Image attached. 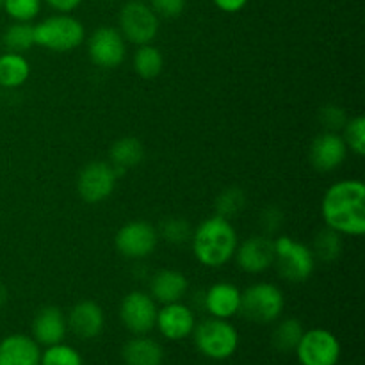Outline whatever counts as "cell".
I'll use <instances>...</instances> for the list:
<instances>
[{"label": "cell", "instance_id": "obj_1", "mask_svg": "<svg viewBox=\"0 0 365 365\" xmlns=\"http://www.w3.org/2000/svg\"><path fill=\"white\" fill-rule=\"evenodd\" d=\"M321 216L330 230L349 237L365 234V184L359 178H344L327 189L321 202Z\"/></svg>", "mask_w": 365, "mask_h": 365}, {"label": "cell", "instance_id": "obj_2", "mask_svg": "<svg viewBox=\"0 0 365 365\" xmlns=\"http://www.w3.org/2000/svg\"><path fill=\"white\" fill-rule=\"evenodd\" d=\"M237 230L230 220L212 216L203 220L191 235L192 255L202 266L217 269L230 262L237 250Z\"/></svg>", "mask_w": 365, "mask_h": 365}, {"label": "cell", "instance_id": "obj_3", "mask_svg": "<svg viewBox=\"0 0 365 365\" xmlns=\"http://www.w3.org/2000/svg\"><path fill=\"white\" fill-rule=\"evenodd\" d=\"M84 41V24L71 13H56L34 25V45L50 52H71Z\"/></svg>", "mask_w": 365, "mask_h": 365}, {"label": "cell", "instance_id": "obj_4", "mask_svg": "<svg viewBox=\"0 0 365 365\" xmlns=\"http://www.w3.org/2000/svg\"><path fill=\"white\" fill-rule=\"evenodd\" d=\"M285 309V296L278 285L259 282L241 291L239 314L257 324H269L280 319Z\"/></svg>", "mask_w": 365, "mask_h": 365}, {"label": "cell", "instance_id": "obj_5", "mask_svg": "<svg viewBox=\"0 0 365 365\" xmlns=\"http://www.w3.org/2000/svg\"><path fill=\"white\" fill-rule=\"evenodd\" d=\"M274 242V264L284 280L291 284H302L312 277L316 269V257L312 250L303 242L294 241L289 235H278Z\"/></svg>", "mask_w": 365, "mask_h": 365}, {"label": "cell", "instance_id": "obj_6", "mask_svg": "<svg viewBox=\"0 0 365 365\" xmlns=\"http://www.w3.org/2000/svg\"><path fill=\"white\" fill-rule=\"evenodd\" d=\"M160 18L145 0H127L118 14V31L135 46L150 45L157 38Z\"/></svg>", "mask_w": 365, "mask_h": 365}, {"label": "cell", "instance_id": "obj_7", "mask_svg": "<svg viewBox=\"0 0 365 365\" xmlns=\"http://www.w3.org/2000/svg\"><path fill=\"white\" fill-rule=\"evenodd\" d=\"M192 335L198 351L210 360H227L237 351L239 334L228 319L210 317L202 321L195 327Z\"/></svg>", "mask_w": 365, "mask_h": 365}, {"label": "cell", "instance_id": "obj_8", "mask_svg": "<svg viewBox=\"0 0 365 365\" xmlns=\"http://www.w3.org/2000/svg\"><path fill=\"white\" fill-rule=\"evenodd\" d=\"M159 245V232L152 223L143 220L128 221L118 230L114 246L125 259L143 260L152 255Z\"/></svg>", "mask_w": 365, "mask_h": 365}, {"label": "cell", "instance_id": "obj_9", "mask_svg": "<svg viewBox=\"0 0 365 365\" xmlns=\"http://www.w3.org/2000/svg\"><path fill=\"white\" fill-rule=\"evenodd\" d=\"M120 173L106 160H93L86 164L77 178V192L84 202L100 203L106 202L116 189Z\"/></svg>", "mask_w": 365, "mask_h": 365}, {"label": "cell", "instance_id": "obj_10", "mask_svg": "<svg viewBox=\"0 0 365 365\" xmlns=\"http://www.w3.org/2000/svg\"><path fill=\"white\" fill-rule=\"evenodd\" d=\"M88 56L95 66L114 70L127 56V41L116 27L103 25L88 38Z\"/></svg>", "mask_w": 365, "mask_h": 365}, {"label": "cell", "instance_id": "obj_11", "mask_svg": "<svg viewBox=\"0 0 365 365\" xmlns=\"http://www.w3.org/2000/svg\"><path fill=\"white\" fill-rule=\"evenodd\" d=\"M296 355L302 365H337L341 359V342L331 331L312 328L303 331Z\"/></svg>", "mask_w": 365, "mask_h": 365}, {"label": "cell", "instance_id": "obj_12", "mask_svg": "<svg viewBox=\"0 0 365 365\" xmlns=\"http://www.w3.org/2000/svg\"><path fill=\"white\" fill-rule=\"evenodd\" d=\"M157 303L148 292L132 291L121 299L120 319L134 335H148L155 328Z\"/></svg>", "mask_w": 365, "mask_h": 365}, {"label": "cell", "instance_id": "obj_13", "mask_svg": "<svg viewBox=\"0 0 365 365\" xmlns=\"http://www.w3.org/2000/svg\"><path fill=\"white\" fill-rule=\"evenodd\" d=\"M241 271L248 274L266 273L274 264V242L273 237L266 234L252 235L239 242L234 255Z\"/></svg>", "mask_w": 365, "mask_h": 365}, {"label": "cell", "instance_id": "obj_14", "mask_svg": "<svg viewBox=\"0 0 365 365\" xmlns=\"http://www.w3.org/2000/svg\"><path fill=\"white\" fill-rule=\"evenodd\" d=\"M155 327L168 341H184L195 331V312L182 302L168 303L157 310Z\"/></svg>", "mask_w": 365, "mask_h": 365}, {"label": "cell", "instance_id": "obj_15", "mask_svg": "<svg viewBox=\"0 0 365 365\" xmlns=\"http://www.w3.org/2000/svg\"><path fill=\"white\" fill-rule=\"evenodd\" d=\"M348 146L339 132H327L316 135V139L310 145V163L319 173H331L348 157Z\"/></svg>", "mask_w": 365, "mask_h": 365}, {"label": "cell", "instance_id": "obj_16", "mask_svg": "<svg viewBox=\"0 0 365 365\" xmlns=\"http://www.w3.org/2000/svg\"><path fill=\"white\" fill-rule=\"evenodd\" d=\"M66 323L68 330L75 337L82 339V341H89V339H96L103 331L106 316H103V310L98 303L91 302V299H84V302H78L71 307Z\"/></svg>", "mask_w": 365, "mask_h": 365}, {"label": "cell", "instance_id": "obj_17", "mask_svg": "<svg viewBox=\"0 0 365 365\" xmlns=\"http://www.w3.org/2000/svg\"><path fill=\"white\" fill-rule=\"evenodd\" d=\"M68 331L66 316L59 307H43L32 319V339L39 346H53L64 341Z\"/></svg>", "mask_w": 365, "mask_h": 365}, {"label": "cell", "instance_id": "obj_18", "mask_svg": "<svg viewBox=\"0 0 365 365\" xmlns=\"http://www.w3.org/2000/svg\"><path fill=\"white\" fill-rule=\"evenodd\" d=\"M203 307L217 319H230L241 310V289L230 282H217L203 296Z\"/></svg>", "mask_w": 365, "mask_h": 365}, {"label": "cell", "instance_id": "obj_19", "mask_svg": "<svg viewBox=\"0 0 365 365\" xmlns=\"http://www.w3.org/2000/svg\"><path fill=\"white\" fill-rule=\"evenodd\" d=\"M148 294L155 299V303L168 305V303L182 302L189 289V280L184 273L177 269H159L150 278Z\"/></svg>", "mask_w": 365, "mask_h": 365}, {"label": "cell", "instance_id": "obj_20", "mask_svg": "<svg viewBox=\"0 0 365 365\" xmlns=\"http://www.w3.org/2000/svg\"><path fill=\"white\" fill-rule=\"evenodd\" d=\"M41 349L29 335H7L0 341V365H39Z\"/></svg>", "mask_w": 365, "mask_h": 365}, {"label": "cell", "instance_id": "obj_21", "mask_svg": "<svg viewBox=\"0 0 365 365\" xmlns=\"http://www.w3.org/2000/svg\"><path fill=\"white\" fill-rule=\"evenodd\" d=\"M121 356L127 365H163L164 349L146 335H134V339L123 346Z\"/></svg>", "mask_w": 365, "mask_h": 365}, {"label": "cell", "instance_id": "obj_22", "mask_svg": "<svg viewBox=\"0 0 365 365\" xmlns=\"http://www.w3.org/2000/svg\"><path fill=\"white\" fill-rule=\"evenodd\" d=\"M31 77V63L24 53H0V88L18 89Z\"/></svg>", "mask_w": 365, "mask_h": 365}, {"label": "cell", "instance_id": "obj_23", "mask_svg": "<svg viewBox=\"0 0 365 365\" xmlns=\"http://www.w3.org/2000/svg\"><path fill=\"white\" fill-rule=\"evenodd\" d=\"M143 159H145V148L138 138H121L110 146L109 163L120 175L139 166Z\"/></svg>", "mask_w": 365, "mask_h": 365}, {"label": "cell", "instance_id": "obj_24", "mask_svg": "<svg viewBox=\"0 0 365 365\" xmlns=\"http://www.w3.org/2000/svg\"><path fill=\"white\" fill-rule=\"evenodd\" d=\"M132 66H134V71L139 77L146 78V81H152V78L159 77L160 71H163L164 56L157 46H153V43L141 45L134 52Z\"/></svg>", "mask_w": 365, "mask_h": 365}, {"label": "cell", "instance_id": "obj_25", "mask_svg": "<svg viewBox=\"0 0 365 365\" xmlns=\"http://www.w3.org/2000/svg\"><path fill=\"white\" fill-rule=\"evenodd\" d=\"M303 324L302 321L296 319V317H289V319L280 321L274 328L273 335H271V341L273 346L282 353H291L296 351L299 341L303 337Z\"/></svg>", "mask_w": 365, "mask_h": 365}, {"label": "cell", "instance_id": "obj_26", "mask_svg": "<svg viewBox=\"0 0 365 365\" xmlns=\"http://www.w3.org/2000/svg\"><path fill=\"white\" fill-rule=\"evenodd\" d=\"M342 248H344V245H342V235L330 230V228H324V230L317 232L310 250H312L316 260H321L324 264H331L341 257Z\"/></svg>", "mask_w": 365, "mask_h": 365}, {"label": "cell", "instance_id": "obj_27", "mask_svg": "<svg viewBox=\"0 0 365 365\" xmlns=\"http://www.w3.org/2000/svg\"><path fill=\"white\" fill-rule=\"evenodd\" d=\"M2 43L7 52L24 53L34 46V24H25V21H13L9 27L4 31Z\"/></svg>", "mask_w": 365, "mask_h": 365}, {"label": "cell", "instance_id": "obj_28", "mask_svg": "<svg viewBox=\"0 0 365 365\" xmlns=\"http://www.w3.org/2000/svg\"><path fill=\"white\" fill-rule=\"evenodd\" d=\"M246 207V195L239 187H228L216 198V216L232 220L239 216Z\"/></svg>", "mask_w": 365, "mask_h": 365}, {"label": "cell", "instance_id": "obj_29", "mask_svg": "<svg viewBox=\"0 0 365 365\" xmlns=\"http://www.w3.org/2000/svg\"><path fill=\"white\" fill-rule=\"evenodd\" d=\"M43 0H4L2 9L13 21L32 24L41 13Z\"/></svg>", "mask_w": 365, "mask_h": 365}, {"label": "cell", "instance_id": "obj_30", "mask_svg": "<svg viewBox=\"0 0 365 365\" xmlns=\"http://www.w3.org/2000/svg\"><path fill=\"white\" fill-rule=\"evenodd\" d=\"M157 232H159V237H163L170 245H185L187 241H191L192 235L191 223L184 217H168L160 223V228Z\"/></svg>", "mask_w": 365, "mask_h": 365}, {"label": "cell", "instance_id": "obj_31", "mask_svg": "<svg viewBox=\"0 0 365 365\" xmlns=\"http://www.w3.org/2000/svg\"><path fill=\"white\" fill-rule=\"evenodd\" d=\"M39 365H82V356L75 348L59 342L48 346L45 353H41Z\"/></svg>", "mask_w": 365, "mask_h": 365}, {"label": "cell", "instance_id": "obj_32", "mask_svg": "<svg viewBox=\"0 0 365 365\" xmlns=\"http://www.w3.org/2000/svg\"><path fill=\"white\" fill-rule=\"evenodd\" d=\"M342 132H344L342 139H344L348 150H351L355 155L362 157L365 153V118H349L348 123L342 128Z\"/></svg>", "mask_w": 365, "mask_h": 365}, {"label": "cell", "instance_id": "obj_33", "mask_svg": "<svg viewBox=\"0 0 365 365\" xmlns=\"http://www.w3.org/2000/svg\"><path fill=\"white\" fill-rule=\"evenodd\" d=\"M348 114L337 103H330L324 106L319 113V121L327 132H341L344 125L348 123Z\"/></svg>", "mask_w": 365, "mask_h": 365}, {"label": "cell", "instance_id": "obj_34", "mask_svg": "<svg viewBox=\"0 0 365 365\" xmlns=\"http://www.w3.org/2000/svg\"><path fill=\"white\" fill-rule=\"evenodd\" d=\"M159 18H177L184 13L185 0H148Z\"/></svg>", "mask_w": 365, "mask_h": 365}, {"label": "cell", "instance_id": "obj_35", "mask_svg": "<svg viewBox=\"0 0 365 365\" xmlns=\"http://www.w3.org/2000/svg\"><path fill=\"white\" fill-rule=\"evenodd\" d=\"M282 223H284V212L278 207H267L260 214V225L264 228V234L269 235V237L280 230Z\"/></svg>", "mask_w": 365, "mask_h": 365}, {"label": "cell", "instance_id": "obj_36", "mask_svg": "<svg viewBox=\"0 0 365 365\" xmlns=\"http://www.w3.org/2000/svg\"><path fill=\"white\" fill-rule=\"evenodd\" d=\"M212 2L214 6H216L220 11H223V13L234 14L245 9V7L248 6L250 0H212Z\"/></svg>", "mask_w": 365, "mask_h": 365}, {"label": "cell", "instance_id": "obj_37", "mask_svg": "<svg viewBox=\"0 0 365 365\" xmlns=\"http://www.w3.org/2000/svg\"><path fill=\"white\" fill-rule=\"evenodd\" d=\"M43 2L57 13H73L84 0H43Z\"/></svg>", "mask_w": 365, "mask_h": 365}, {"label": "cell", "instance_id": "obj_38", "mask_svg": "<svg viewBox=\"0 0 365 365\" xmlns=\"http://www.w3.org/2000/svg\"><path fill=\"white\" fill-rule=\"evenodd\" d=\"M7 298H9V294H7V289L4 287L2 284H0V309H2V307L6 305Z\"/></svg>", "mask_w": 365, "mask_h": 365}, {"label": "cell", "instance_id": "obj_39", "mask_svg": "<svg viewBox=\"0 0 365 365\" xmlns=\"http://www.w3.org/2000/svg\"><path fill=\"white\" fill-rule=\"evenodd\" d=\"M2 2H4V0H0V9H2Z\"/></svg>", "mask_w": 365, "mask_h": 365}]
</instances>
